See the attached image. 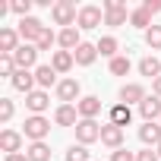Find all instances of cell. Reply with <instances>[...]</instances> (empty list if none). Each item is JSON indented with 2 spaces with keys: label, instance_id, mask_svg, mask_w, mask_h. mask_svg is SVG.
Wrapping results in <instances>:
<instances>
[{
  "label": "cell",
  "instance_id": "d4e9b609",
  "mask_svg": "<svg viewBox=\"0 0 161 161\" xmlns=\"http://www.w3.org/2000/svg\"><path fill=\"white\" fill-rule=\"evenodd\" d=\"M117 51H120V44H117V38H114V35H104V38L98 41V54H101V57L114 60V57H120Z\"/></svg>",
  "mask_w": 161,
  "mask_h": 161
},
{
  "label": "cell",
  "instance_id": "836d02e7",
  "mask_svg": "<svg viewBox=\"0 0 161 161\" xmlns=\"http://www.w3.org/2000/svg\"><path fill=\"white\" fill-rule=\"evenodd\" d=\"M32 3H35V0H13L10 10H13L19 19H25V16H29V10H32Z\"/></svg>",
  "mask_w": 161,
  "mask_h": 161
},
{
  "label": "cell",
  "instance_id": "f35d334b",
  "mask_svg": "<svg viewBox=\"0 0 161 161\" xmlns=\"http://www.w3.org/2000/svg\"><path fill=\"white\" fill-rule=\"evenodd\" d=\"M152 95H158V98H161V76H158L155 82H152Z\"/></svg>",
  "mask_w": 161,
  "mask_h": 161
},
{
  "label": "cell",
  "instance_id": "5b68a950",
  "mask_svg": "<svg viewBox=\"0 0 161 161\" xmlns=\"http://www.w3.org/2000/svg\"><path fill=\"white\" fill-rule=\"evenodd\" d=\"M47 25L41 22V19H35V16H25V19H19V38H22V44H35L38 38H41V32H44Z\"/></svg>",
  "mask_w": 161,
  "mask_h": 161
},
{
  "label": "cell",
  "instance_id": "277c9868",
  "mask_svg": "<svg viewBox=\"0 0 161 161\" xmlns=\"http://www.w3.org/2000/svg\"><path fill=\"white\" fill-rule=\"evenodd\" d=\"M104 22V7H95V3H86L79 7V19H76V29H98Z\"/></svg>",
  "mask_w": 161,
  "mask_h": 161
},
{
  "label": "cell",
  "instance_id": "6da1fadb",
  "mask_svg": "<svg viewBox=\"0 0 161 161\" xmlns=\"http://www.w3.org/2000/svg\"><path fill=\"white\" fill-rule=\"evenodd\" d=\"M51 16H54V22H57V25L73 29V25H76V19H79V10H76L73 0H57V3L51 7Z\"/></svg>",
  "mask_w": 161,
  "mask_h": 161
},
{
  "label": "cell",
  "instance_id": "ab89813d",
  "mask_svg": "<svg viewBox=\"0 0 161 161\" xmlns=\"http://www.w3.org/2000/svg\"><path fill=\"white\" fill-rule=\"evenodd\" d=\"M155 152H158V158H161V145H158V148H155Z\"/></svg>",
  "mask_w": 161,
  "mask_h": 161
},
{
  "label": "cell",
  "instance_id": "8fae6325",
  "mask_svg": "<svg viewBox=\"0 0 161 161\" xmlns=\"http://www.w3.org/2000/svg\"><path fill=\"white\" fill-rule=\"evenodd\" d=\"M79 120H82V117H79V108H76V104H60V108L54 111V123H57V126H73V130H76Z\"/></svg>",
  "mask_w": 161,
  "mask_h": 161
},
{
  "label": "cell",
  "instance_id": "1f68e13d",
  "mask_svg": "<svg viewBox=\"0 0 161 161\" xmlns=\"http://www.w3.org/2000/svg\"><path fill=\"white\" fill-rule=\"evenodd\" d=\"M145 44H148L152 51H161V25H152V29L145 32Z\"/></svg>",
  "mask_w": 161,
  "mask_h": 161
},
{
  "label": "cell",
  "instance_id": "52a82bcc",
  "mask_svg": "<svg viewBox=\"0 0 161 161\" xmlns=\"http://www.w3.org/2000/svg\"><path fill=\"white\" fill-rule=\"evenodd\" d=\"M117 98H120V104H142L148 95H145V86L142 82H123L120 92H117Z\"/></svg>",
  "mask_w": 161,
  "mask_h": 161
},
{
  "label": "cell",
  "instance_id": "7a4b0ae2",
  "mask_svg": "<svg viewBox=\"0 0 161 161\" xmlns=\"http://www.w3.org/2000/svg\"><path fill=\"white\" fill-rule=\"evenodd\" d=\"M25 130H22V136L25 139H32V142H44L47 139V133H51V120L47 117H38V114H32V117H25V123H22Z\"/></svg>",
  "mask_w": 161,
  "mask_h": 161
},
{
  "label": "cell",
  "instance_id": "2e32d148",
  "mask_svg": "<svg viewBox=\"0 0 161 161\" xmlns=\"http://www.w3.org/2000/svg\"><path fill=\"white\" fill-rule=\"evenodd\" d=\"M22 133H16V130H3L0 133V148H3L7 155H16V152H22Z\"/></svg>",
  "mask_w": 161,
  "mask_h": 161
},
{
  "label": "cell",
  "instance_id": "603a6c76",
  "mask_svg": "<svg viewBox=\"0 0 161 161\" xmlns=\"http://www.w3.org/2000/svg\"><path fill=\"white\" fill-rule=\"evenodd\" d=\"M139 76H148L152 82H155V79L161 76V60H158V57H152V54H148V57H142V60H139Z\"/></svg>",
  "mask_w": 161,
  "mask_h": 161
},
{
  "label": "cell",
  "instance_id": "7c38bea8",
  "mask_svg": "<svg viewBox=\"0 0 161 161\" xmlns=\"http://www.w3.org/2000/svg\"><path fill=\"white\" fill-rule=\"evenodd\" d=\"M25 108H29L32 114H38V117H41V114L51 108V95H47L44 89H35L32 95H25Z\"/></svg>",
  "mask_w": 161,
  "mask_h": 161
},
{
  "label": "cell",
  "instance_id": "9a60e30c",
  "mask_svg": "<svg viewBox=\"0 0 161 161\" xmlns=\"http://www.w3.org/2000/svg\"><path fill=\"white\" fill-rule=\"evenodd\" d=\"M139 142L158 148V145H161V123H158V120H155V123H142V126H139Z\"/></svg>",
  "mask_w": 161,
  "mask_h": 161
},
{
  "label": "cell",
  "instance_id": "3957f363",
  "mask_svg": "<svg viewBox=\"0 0 161 161\" xmlns=\"http://www.w3.org/2000/svg\"><path fill=\"white\" fill-rule=\"evenodd\" d=\"M126 19H130V10L123 0H104V25L120 29V25H126Z\"/></svg>",
  "mask_w": 161,
  "mask_h": 161
},
{
  "label": "cell",
  "instance_id": "cb8c5ba5",
  "mask_svg": "<svg viewBox=\"0 0 161 161\" xmlns=\"http://www.w3.org/2000/svg\"><path fill=\"white\" fill-rule=\"evenodd\" d=\"M108 120L117 123V126H130V120H133V108H130V104H114L111 114H108Z\"/></svg>",
  "mask_w": 161,
  "mask_h": 161
},
{
  "label": "cell",
  "instance_id": "e575fe53",
  "mask_svg": "<svg viewBox=\"0 0 161 161\" xmlns=\"http://www.w3.org/2000/svg\"><path fill=\"white\" fill-rule=\"evenodd\" d=\"M111 161H136V155L130 148H117V152H111Z\"/></svg>",
  "mask_w": 161,
  "mask_h": 161
},
{
  "label": "cell",
  "instance_id": "83f0119b",
  "mask_svg": "<svg viewBox=\"0 0 161 161\" xmlns=\"http://www.w3.org/2000/svg\"><path fill=\"white\" fill-rule=\"evenodd\" d=\"M16 69H19V66H16V57H13V54H0V76H10V79H13Z\"/></svg>",
  "mask_w": 161,
  "mask_h": 161
},
{
  "label": "cell",
  "instance_id": "ba28073f",
  "mask_svg": "<svg viewBox=\"0 0 161 161\" xmlns=\"http://www.w3.org/2000/svg\"><path fill=\"white\" fill-rule=\"evenodd\" d=\"M54 95H57L60 104H73V101L79 104V79H60Z\"/></svg>",
  "mask_w": 161,
  "mask_h": 161
},
{
  "label": "cell",
  "instance_id": "5bb4252c",
  "mask_svg": "<svg viewBox=\"0 0 161 161\" xmlns=\"http://www.w3.org/2000/svg\"><path fill=\"white\" fill-rule=\"evenodd\" d=\"M38 54H41V51H38L35 44H19V51H16L13 57H16V66H19V69H32L35 60H38Z\"/></svg>",
  "mask_w": 161,
  "mask_h": 161
},
{
  "label": "cell",
  "instance_id": "e0dca14e",
  "mask_svg": "<svg viewBox=\"0 0 161 161\" xmlns=\"http://www.w3.org/2000/svg\"><path fill=\"white\" fill-rule=\"evenodd\" d=\"M57 44H60V51H69V54H73L79 44H82L79 29H76V25H73V29H60V32H57Z\"/></svg>",
  "mask_w": 161,
  "mask_h": 161
},
{
  "label": "cell",
  "instance_id": "ffe728a7",
  "mask_svg": "<svg viewBox=\"0 0 161 161\" xmlns=\"http://www.w3.org/2000/svg\"><path fill=\"white\" fill-rule=\"evenodd\" d=\"M19 51V32L16 29H0V54H16Z\"/></svg>",
  "mask_w": 161,
  "mask_h": 161
},
{
  "label": "cell",
  "instance_id": "8992f818",
  "mask_svg": "<svg viewBox=\"0 0 161 161\" xmlns=\"http://www.w3.org/2000/svg\"><path fill=\"white\" fill-rule=\"evenodd\" d=\"M76 142H79V145L101 142V123H98V120H79V123H76Z\"/></svg>",
  "mask_w": 161,
  "mask_h": 161
},
{
  "label": "cell",
  "instance_id": "484cf974",
  "mask_svg": "<svg viewBox=\"0 0 161 161\" xmlns=\"http://www.w3.org/2000/svg\"><path fill=\"white\" fill-rule=\"evenodd\" d=\"M25 155H29V161H51V145L47 142H32L25 148Z\"/></svg>",
  "mask_w": 161,
  "mask_h": 161
},
{
  "label": "cell",
  "instance_id": "7402d4cb",
  "mask_svg": "<svg viewBox=\"0 0 161 161\" xmlns=\"http://www.w3.org/2000/svg\"><path fill=\"white\" fill-rule=\"evenodd\" d=\"M51 66L57 69V76H60V73H69V69L76 66V57H73L69 51H54V57H51Z\"/></svg>",
  "mask_w": 161,
  "mask_h": 161
},
{
  "label": "cell",
  "instance_id": "4fadbf2b",
  "mask_svg": "<svg viewBox=\"0 0 161 161\" xmlns=\"http://www.w3.org/2000/svg\"><path fill=\"white\" fill-rule=\"evenodd\" d=\"M79 117L82 120H95L98 114H101V98L98 95H86V98H79Z\"/></svg>",
  "mask_w": 161,
  "mask_h": 161
},
{
  "label": "cell",
  "instance_id": "4316f807",
  "mask_svg": "<svg viewBox=\"0 0 161 161\" xmlns=\"http://www.w3.org/2000/svg\"><path fill=\"white\" fill-rule=\"evenodd\" d=\"M130 25H136V29L148 32V29H152V16H148L142 7H139V10H133V13H130Z\"/></svg>",
  "mask_w": 161,
  "mask_h": 161
},
{
  "label": "cell",
  "instance_id": "74e56055",
  "mask_svg": "<svg viewBox=\"0 0 161 161\" xmlns=\"http://www.w3.org/2000/svg\"><path fill=\"white\" fill-rule=\"evenodd\" d=\"M3 161H29V155H22V152H16V155H7Z\"/></svg>",
  "mask_w": 161,
  "mask_h": 161
},
{
  "label": "cell",
  "instance_id": "4dcf8cb0",
  "mask_svg": "<svg viewBox=\"0 0 161 161\" xmlns=\"http://www.w3.org/2000/svg\"><path fill=\"white\" fill-rule=\"evenodd\" d=\"M66 161H92V158H89V148L86 145H69L66 148Z\"/></svg>",
  "mask_w": 161,
  "mask_h": 161
},
{
  "label": "cell",
  "instance_id": "30bf717a",
  "mask_svg": "<svg viewBox=\"0 0 161 161\" xmlns=\"http://www.w3.org/2000/svg\"><path fill=\"white\" fill-rule=\"evenodd\" d=\"M10 86L16 89V92H22V95H32L35 92V69H16V76L10 79Z\"/></svg>",
  "mask_w": 161,
  "mask_h": 161
},
{
  "label": "cell",
  "instance_id": "d6a6232c",
  "mask_svg": "<svg viewBox=\"0 0 161 161\" xmlns=\"http://www.w3.org/2000/svg\"><path fill=\"white\" fill-rule=\"evenodd\" d=\"M13 114H16L13 101H10V98H0V123H10V120H13Z\"/></svg>",
  "mask_w": 161,
  "mask_h": 161
},
{
  "label": "cell",
  "instance_id": "f1b7e54d",
  "mask_svg": "<svg viewBox=\"0 0 161 161\" xmlns=\"http://www.w3.org/2000/svg\"><path fill=\"white\" fill-rule=\"evenodd\" d=\"M54 44H57V32H54V29H44V32H41V38L35 41V47H38V51H51Z\"/></svg>",
  "mask_w": 161,
  "mask_h": 161
},
{
  "label": "cell",
  "instance_id": "44dd1931",
  "mask_svg": "<svg viewBox=\"0 0 161 161\" xmlns=\"http://www.w3.org/2000/svg\"><path fill=\"white\" fill-rule=\"evenodd\" d=\"M73 57H76V63H79V66H92V63H95V57H98V44L82 41V44L73 51Z\"/></svg>",
  "mask_w": 161,
  "mask_h": 161
},
{
  "label": "cell",
  "instance_id": "d590c367",
  "mask_svg": "<svg viewBox=\"0 0 161 161\" xmlns=\"http://www.w3.org/2000/svg\"><path fill=\"white\" fill-rule=\"evenodd\" d=\"M142 10H145L148 16H158V13H161V3H158V0H145V3H142Z\"/></svg>",
  "mask_w": 161,
  "mask_h": 161
},
{
  "label": "cell",
  "instance_id": "9c48e42d",
  "mask_svg": "<svg viewBox=\"0 0 161 161\" xmlns=\"http://www.w3.org/2000/svg\"><path fill=\"white\" fill-rule=\"evenodd\" d=\"M101 145H108V148H123V126H117V123H101Z\"/></svg>",
  "mask_w": 161,
  "mask_h": 161
},
{
  "label": "cell",
  "instance_id": "f546056e",
  "mask_svg": "<svg viewBox=\"0 0 161 161\" xmlns=\"http://www.w3.org/2000/svg\"><path fill=\"white\" fill-rule=\"evenodd\" d=\"M130 66H133V63H130V57H123V54H120V57H114V60H111V76H126V73H130Z\"/></svg>",
  "mask_w": 161,
  "mask_h": 161
},
{
  "label": "cell",
  "instance_id": "8d00e7d4",
  "mask_svg": "<svg viewBox=\"0 0 161 161\" xmlns=\"http://www.w3.org/2000/svg\"><path fill=\"white\" fill-rule=\"evenodd\" d=\"M136 161H161V158H158V152L145 148V152H136Z\"/></svg>",
  "mask_w": 161,
  "mask_h": 161
},
{
  "label": "cell",
  "instance_id": "60d3db41",
  "mask_svg": "<svg viewBox=\"0 0 161 161\" xmlns=\"http://www.w3.org/2000/svg\"><path fill=\"white\" fill-rule=\"evenodd\" d=\"M158 123H161V120H158Z\"/></svg>",
  "mask_w": 161,
  "mask_h": 161
},
{
  "label": "cell",
  "instance_id": "d6986e66",
  "mask_svg": "<svg viewBox=\"0 0 161 161\" xmlns=\"http://www.w3.org/2000/svg\"><path fill=\"white\" fill-rule=\"evenodd\" d=\"M35 82H38V89H57V69L51 66V63H41V66H35Z\"/></svg>",
  "mask_w": 161,
  "mask_h": 161
},
{
  "label": "cell",
  "instance_id": "ac0fdd59",
  "mask_svg": "<svg viewBox=\"0 0 161 161\" xmlns=\"http://www.w3.org/2000/svg\"><path fill=\"white\" fill-rule=\"evenodd\" d=\"M139 114L145 117V123H155V120H161V98H158V95H148V98L139 104Z\"/></svg>",
  "mask_w": 161,
  "mask_h": 161
}]
</instances>
